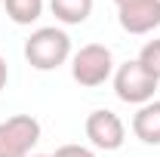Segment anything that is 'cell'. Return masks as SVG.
Segmentation results:
<instances>
[{"instance_id": "cell-12", "label": "cell", "mask_w": 160, "mask_h": 157, "mask_svg": "<svg viewBox=\"0 0 160 157\" xmlns=\"http://www.w3.org/2000/svg\"><path fill=\"white\" fill-rule=\"evenodd\" d=\"M6 80H9V65H6L3 56H0V93L6 89Z\"/></svg>"}, {"instance_id": "cell-9", "label": "cell", "mask_w": 160, "mask_h": 157, "mask_svg": "<svg viewBox=\"0 0 160 157\" xmlns=\"http://www.w3.org/2000/svg\"><path fill=\"white\" fill-rule=\"evenodd\" d=\"M3 9L16 25H34L43 16V0H3Z\"/></svg>"}, {"instance_id": "cell-5", "label": "cell", "mask_w": 160, "mask_h": 157, "mask_svg": "<svg viewBox=\"0 0 160 157\" xmlns=\"http://www.w3.org/2000/svg\"><path fill=\"white\" fill-rule=\"evenodd\" d=\"M83 129H86V139L92 142V148H99V151H117L123 145V139H126L123 120L114 111H108V108L92 111L86 117V123H83Z\"/></svg>"}, {"instance_id": "cell-2", "label": "cell", "mask_w": 160, "mask_h": 157, "mask_svg": "<svg viewBox=\"0 0 160 157\" xmlns=\"http://www.w3.org/2000/svg\"><path fill=\"white\" fill-rule=\"evenodd\" d=\"M71 77L80 86H102L114 77V53L105 43H86L71 56Z\"/></svg>"}, {"instance_id": "cell-11", "label": "cell", "mask_w": 160, "mask_h": 157, "mask_svg": "<svg viewBox=\"0 0 160 157\" xmlns=\"http://www.w3.org/2000/svg\"><path fill=\"white\" fill-rule=\"evenodd\" d=\"M52 157H96V151L86 145H62V148H56Z\"/></svg>"}, {"instance_id": "cell-1", "label": "cell", "mask_w": 160, "mask_h": 157, "mask_svg": "<svg viewBox=\"0 0 160 157\" xmlns=\"http://www.w3.org/2000/svg\"><path fill=\"white\" fill-rule=\"evenodd\" d=\"M71 56H74L71 53V37L62 28H56V25L37 28V31H31V37L25 40V59L37 71H56Z\"/></svg>"}, {"instance_id": "cell-7", "label": "cell", "mask_w": 160, "mask_h": 157, "mask_svg": "<svg viewBox=\"0 0 160 157\" xmlns=\"http://www.w3.org/2000/svg\"><path fill=\"white\" fill-rule=\"evenodd\" d=\"M132 136L145 145H160V99L139 105L132 114Z\"/></svg>"}, {"instance_id": "cell-8", "label": "cell", "mask_w": 160, "mask_h": 157, "mask_svg": "<svg viewBox=\"0 0 160 157\" xmlns=\"http://www.w3.org/2000/svg\"><path fill=\"white\" fill-rule=\"evenodd\" d=\"M49 9L62 25H83L92 16V0H49Z\"/></svg>"}, {"instance_id": "cell-10", "label": "cell", "mask_w": 160, "mask_h": 157, "mask_svg": "<svg viewBox=\"0 0 160 157\" xmlns=\"http://www.w3.org/2000/svg\"><path fill=\"white\" fill-rule=\"evenodd\" d=\"M139 62L154 74V77L160 80V37H154V40H148L145 46H142V53H139Z\"/></svg>"}, {"instance_id": "cell-14", "label": "cell", "mask_w": 160, "mask_h": 157, "mask_svg": "<svg viewBox=\"0 0 160 157\" xmlns=\"http://www.w3.org/2000/svg\"><path fill=\"white\" fill-rule=\"evenodd\" d=\"M31 157H52V154H31Z\"/></svg>"}, {"instance_id": "cell-3", "label": "cell", "mask_w": 160, "mask_h": 157, "mask_svg": "<svg viewBox=\"0 0 160 157\" xmlns=\"http://www.w3.org/2000/svg\"><path fill=\"white\" fill-rule=\"evenodd\" d=\"M157 86H160V80L139 59L123 62L117 71H114V93L126 105H145V102H151L154 93H157Z\"/></svg>"}, {"instance_id": "cell-6", "label": "cell", "mask_w": 160, "mask_h": 157, "mask_svg": "<svg viewBox=\"0 0 160 157\" xmlns=\"http://www.w3.org/2000/svg\"><path fill=\"white\" fill-rule=\"evenodd\" d=\"M117 22L126 34H151L160 28V0H139L117 9Z\"/></svg>"}, {"instance_id": "cell-4", "label": "cell", "mask_w": 160, "mask_h": 157, "mask_svg": "<svg viewBox=\"0 0 160 157\" xmlns=\"http://www.w3.org/2000/svg\"><path fill=\"white\" fill-rule=\"evenodd\" d=\"M40 133V120L31 114H12L0 120V157H31Z\"/></svg>"}, {"instance_id": "cell-13", "label": "cell", "mask_w": 160, "mask_h": 157, "mask_svg": "<svg viewBox=\"0 0 160 157\" xmlns=\"http://www.w3.org/2000/svg\"><path fill=\"white\" fill-rule=\"evenodd\" d=\"M114 3H117V9H120V6H129V3H139V0H114Z\"/></svg>"}]
</instances>
